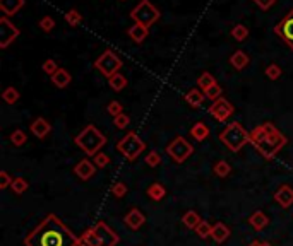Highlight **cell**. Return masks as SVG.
Returning a JSON list of instances; mask_svg holds the SVG:
<instances>
[{"instance_id":"1","label":"cell","mask_w":293,"mask_h":246,"mask_svg":"<svg viewBox=\"0 0 293 246\" xmlns=\"http://www.w3.org/2000/svg\"><path fill=\"white\" fill-rule=\"evenodd\" d=\"M26 246H81V239L57 215H46L24 239Z\"/></svg>"},{"instance_id":"2","label":"cell","mask_w":293,"mask_h":246,"mask_svg":"<svg viewBox=\"0 0 293 246\" xmlns=\"http://www.w3.org/2000/svg\"><path fill=\"white\" fill-rule=\"evenodd\" d=\"M251 144L266 159H272L286 146V137L272 123L266 121L251 130Z\"/></svg>"},{"instance_id":"3","label":"cell","mask_w":293,"mask_h":246,"mask_svg":"<svg viewBox=\"0 0 293 246\" xmlns=\"http://www.w3.org/2000/svg\"><path fill=\"white\" fill-rule=\"evenodd\" d=\"M74 142H76V146L79 147V149H83L87 156L94 157L102 151V147L106 144V137L103 135L102 130L96 129L94 125H87L77 133Z\"/></svg>"},{"instance_id":"4","label":"cell","mask_w":293,"mask_h":246,"mask_svg":"<svg viewBox=\"0 0 293 246\" xmlns=\"http://www.w3.org/2000/svg\"><path fill=\"white\" fill-rule=\"evenodd\" d=\"M220 140L230 151L238 152V151H242V147L251 142V132H247L238 121H233L223 129V132L220 133Z\"/></svg>"},{"instance_id":"5","label":"cell","mask_w":293,"mask_h":246,"mask_svg":"<svg viewBox=\"0 0 293 246\" xmlns=\"http://www.w3.org/2000/svg\"><path fill=\"white\" fill-rule=\"evenodd\" d=\"M146 149L144 140L136 132H129L117 142V151L126 157L127 161H136Z\"/></svg>"},{"instance_id":"6","label":"cell","mask_w":293,"mask_h":246,"mask_svg":"<svg viewBox=\"0 0 293 246\" xmlns=\"http://www.w3.org/2000/svg\"><path fill=\"white\" fill-rule=\"evenodd\" d=\"M160 11L151 4L149 0H141L139 4L130 11V19L134 21V24H143L147 26V28H151L154 22L160 21Z\"/></svg>"},{"instance_id":"7","label":"cell","mask_w":293,"mask_h":246,"mask_svg":"<svg viewBox=\"0 0 293 246\" xmlns=\"http://www.w3.org/2000/svg\"><path fill=\"white\" fill-rule=\"evenodd\" d=\"M122 65H124V62L119 58V55H117L115 52H112V50H105V52L96 58V62H94V67H96L106 79H110L112 76L119 74L120 69H122Z\"/></svg>"},{"instance_id":"8","label":"cell","mask_w":293,"mask_h":246,"mask_svg":"<svg viewBox=\"0 0 293 246\" xmlns=\"http://www.w3.org/2000/svg\"><path fill=\"white\" fill-rule=\"evenodd\" d=\"M167 152H168V156L175 161V163L182 164L192 156V152H194V147H192L190 144L184 139V137L178 135V137H175V139L167 146Z\"/></svg>"},{"instance_id":"9","label":"cell","mask_w":293,"mask_h":246,"mask_svg":"<svg viewBox=\"0 0 293 246\" xmlns=\"http://www.w3.org/2000/svg\"><path fill=\"white\" fill-rule=\"evenodd\" d=\"M19 35H21L19 28H16V26L9 21L7 16H2V18H0V48L2 50L9 48V46L19 38Z\"/></svg>"},{"instance_id":"10","label":"cell","mask_w":293,"mask_h":246,"mask_svg":"<svg viewBox=\"0 0 293 246\" xmlns=\"http://www.w3.org/2000/svg\"><path fill=\"white\" fill-rule=\"evenodd\" d=\"M274 33L283 39V43L290 50H293V9L286 12L281 21L274 26Z\"/></svg>"},{"instance_id":"11","label":"cell","mask_w":293,"mask_h":246,"mask_svg":"<svg viewBox=\"0 0 293 246\" xmlns=\"http://www.w3.org/2000/svg\"><path fill=\"white\" fill-rule=\"evenodd\" d=\"M208 111H209V114L214 118V120H218V121H221V123H223V121H227L228 118L233 114L235 108L231 106L230 101H227L223 96H221L220 99H216V101H213V103H211V106H209V110H208Z\"/></svg>"},{"instance_id":"12","label":"cell","mask_w":293,"mask_h":246,"mask_svg":"<svg viewBox=\"0 0 293 246\" xmlns=\"http://www.w3.org/2000/svg\"><path fill=\"white\" fill-rule=\"evenodd\" d=\"M94 231L98 232V236L102 239V246H117V243H119V239H120L119 234L103 221L98 222V224L94 226Z\"/></svg>"},{"instance_id":"13","label":"cell","mask_w":293,"mask_h":246,"mask_svg":"<svg viewBox=\"0 0 293 246\" xmlns=\"http://www.w3.org/2000/svg\"><path fill=\"white\" fill-rule=\"evenodd\" d=\"M274 202L283 208H288L293 205V188L290 185H281L274 193Z\"/></svg>"},{"instance_id":"14","label":"cell","mask_w":293,"mask_h":246,"mask_svg":"<svg viewBox=\"0 0 293 246\" xmlns=\"http://www.w3.org/2000/svg\"><path fill=\"white\" fill-rule=\"evenodd\" d=\"M94 171H96V164H94L93 161H89V159L79 161V163L74 166V173H76V176L81 178L83 181L89 180V178L94 174Z\"/></svg>"},{"instance_id":"15","label":"cell","mask_w":293,"mask_h":246,"mask_svg":"<svg viewBox=\"0 0 293 246\" xmlns=\"http://www.w3.org/2000/svg\"><path fill=\"white\" fill-rule=\"evenodd\" d=\"M124 222H126V224L129 226L130 229L137 231V229L143 227V226H144V222H146V217H144V214L139 210V208H130V210L127 212L126 217H124Z\"/></svg>"},{"instance_id":"16","label":"cell","mask_w":293,"mask_h":246,"mask_svg":"<svg viewBox=\"0 0 293 246\" xmlns=\"http://www.w3.org/2000/svg\"><path fill=\"white\" fill-rule=\"evenodd\" d=\"M52 132V125H50L48 121L45 120V118L38 116L33 120L31 123V133L35 137H38V139H45L48 133Z\"/></svg>"},{"instance_id":"17","label":"cell","mask_w":293,"mask_h":246,"mask_svg":"<svg viewBox=\"0 0 293 246\" xmlns=\"http://www.w3.org/2000/svg\"><path fill=\"white\" fill-rule=\"evenodd\" d=\"M26 0H0V11L4 16H14L24 7Z\"/></svg>"},{"instance_id":"18","label":"cell","mask_w":293,"mask_h":246,"mask_svg":"<svg viewBox=\"0 0 293 246\" xmlns=\"http://www.w3.org/2000/svg\"><path fill=\"white\" fill-rule=\"evenodd\" d=\"M127 35H129V38L132 39L134 43L141 45V43L147 38V35H149V28H147V26H143V24H134L129 28Z\"/></svg>"},{"instance_id":"19","label":"cell","mask_w":293,"mask_h":246,"mask_svg":"<svg viewBox=\"0 0 293 246\" xmlns=\"http://www.w3.org/2000/svg\"><path fill=\"white\" fill-rule=\"evenodd\" d=\"M249 63H251V58H249V55L244 52V50H237V52L231 53L230 65L233 67L235 70H238V72H240V70H244Z\"/></svg>"},{"instance_id":"20","label":"cell","mask_w":293,"mask_h":246,"mask_svg":"<svg viewBox=\"0 0 293 246\" xmlns=\"http://www.w3.org/2000/svg\"><path fill=\"white\" fill-rule=\"evenodd\" d=\"M52 82H53V86L59 87V89H65V87L72 82V76H70L65 69H59L52 76Z\"/></svg>"},{"instance_id":"21","label":"cell","mask_w":293,"mask_h":246,"mask_svg":"<svg viewBox=\"0 0 293 246\" xmlns=\"http://www.w3.org/2000/svg\"><path fill=\"white\" fill-rule=\"evenodd\" d=\"M211 130L209 127L204 123V121H197V123H194L190 129V135L194 137L197 142H203V140H206L208 137H209Z\"/></svg>"},{"instance_id":"22","label":"cell","mask_w":293,"mask_h":246,"mask_svg":"<svg viewBox=\"0 0 293 246\" xmlns=\"http://www.w3.org/2000/svg\"><path fill=\"white\" fill-rule=\"evenodd\" d=\"M249 224H251L252 227L255 229V231H262L264 227H268L269 217L262 210H255L254 214L249 217Z\"/></svg>"},{"instance_id":"23","label":"cell","mask_w":293,"mask_h":246,"mask_svg":"<svg viewBox=\"0 0 293 246\" xmlns=\"http://www.w3.org/2000/svg\"><path fill=\"white\" fill-rule=\"evenodd\" d=\"M211 238H213L216 243H225L228 238H230V229H228V226L223 224V222H216V224H213Z\"/></svg>"},{"instance_id":"24","label":"cell","mask_w":293,"mask_h":246,"mask_svg":"<svg viewBox=\"0 0 293 246\" xmlns=\"http://www.w3.org/2000/svg\"><path fill=\"white\" fill-rule=\"evenodd\" d=\"M81 246H102V239H100L98 232L94 231V227H91V229H87L86 232H83Z\"/></svg>"},{"instance_id":"25","label":"cell","mask_w":293,"mask_h":246,"mask_svg":"<svg viewBox=\"0 0 293 246\" xmlns=\"http://www.w3.org/2000/svg\"><path fill=\"white\" fill-rule=\"evenodd\" d=\"M204 97H206V94H204L201 89H190V91H187V94H185V101H187L192 108H199L201 104H203Z\"/></svg>"},{"instance_id":"26","label":"cell","mask_w":293,"mask_h":246,"mask_svg":"<svg viewBox=\"0 0 293 246\" xmlns=\"http://www.w3.org/2000/svg\"><path fill=\"white\" fill-rule=\"evenodd\" d=\"M146 193H147V197H149L151 200L160 202V200H163L165 195H167V188H165L161 183H153V185H149V187H147Z\"/></svg>"},{"instance_id":"27","label":"cell","mask_w":293,"mask_h":246,"mask_svg":"<svg viewBox=\"0 0 293 246\" xmlns=\"http://www.w3.org/2000/svg\"><path fill=\"white\" fill-rule=\"evenodd\" d=\"M182 222H184L185 227L194 229V231H195V227H197V226L203 222V219H201V215L197 214L195 210H187L184 214V217H182Z\"/></svg>"},{"instance_id":"28","label":"cell","mask_w":293,"mask_h":246,"mask_svg":"<svg viewBox=\"0 0 293 246\" xmlns=\"http://www.w3.org/2000/svg\"><path fill=\"white\" fill-rule=\"evenodd\" d=\"M63 19H65V22L69 26H72V28H77V26L83 22V14H81L77 9H69V11L65 12V16H63Z\"/></svg>"},{"instance_id":"29","label":"cell","mask_w":293,"mask_h":246,"mask_svg":"<svg viewBox=\"0 0 293 246\" xmlns=\"http://www.w3.org/2000/svg\"><path fill=\"white\" fill-rule=\"evenodd\" d=\"M214 84H216V79H214L213 74H209V72H204L197 77V86H199V89L203 91V93L206 89H209L211 86H214Z\"/></svg>"},{"instance_id":"30","label":"cell","mask_w":293,"mask_h":246,"mask_svg":"<svg viewBox=\"0 0 293 246\" xmlns=\"http://www.w3.org/2000/svg\"><path fill=\"white\" fill-rule=\"evenodd\" d=\"M213 173L216 174L218 178H227L228 174L231 173V166L223 159L216 161V163H214V166H213Z\"/></svg>"},{"instance_id":"31","label":"cell","mask_w":293,"mask_h":246,"mask_svg":"<svg viewBox=\"0 0 293 246\" xmlns=\"http://www.w3.org/2000/svg\"><path fill=\"white\" fill-rule=\"evenodd\" d=\"M108 84H110V87H112L113 91H117V93H119V91H122V89H126V87H127V79L119 72V74H115V76L110 77Z\"/></svg>"},{"instance_id":"32","label":"cell","mask_w":293,"mask_h":246,"mask_svg":"<svg viewBox=\"0 0 293 246\" xmlns=\"http://www.w3.org/2000/svg\"><path fill=\"white\" fill-rule=\"evenodd\" d=\"M231 36H233L235 41H245L249 36V28L244 24H235L231 29Z\"/></svg>"},{"instance_id":"33","label":"cell","mask_w":293,"mask_h":246,"mask_svg":"<svg viewBox=\"0 0 293 246\" xmlns=\"http://www.w3.org/2000/svg\"><path fill=\"white\" fill-rule=\"evenodd\" d=\"M2 97H4V101L7 104H14L19 101V97H21V94H19V91L16 89V87H7V89L2 93Z\"/></svg>"},{"instance_id":"34","label":"cell","mask_w":293,"mask_h":246,"mask_svg":"<svg viewBox=\"0 0 293 246\" xmlns=\"http://www.w3.org/2000/svg\"><path fill=\"white\" fill-rule=\"evenodd\" d=\"M29 183L24 180V178H14V181H12L11 185V190L14 191L16 195H22L26 190H28Z\"/></svg>"},{"instance_id":"35","label":"cell","mask_w":293,"mask_h":246,"mask_svg":"<svg viewBox=\"0 0 293 246\" xmlns=\"http://www.w3.org/2000/svg\"><path fill=\"white\" fill-rule=\"evenodd\" d=\"M211 231H213V224H209L208 221H203L195 227V232H197V236H199L201 239L211 238Z\"/></svg>"},{"instance_id":"36","label":"cell","mask_w":293,"mask_h":246,"mask_svg":"<svg viewBox=\"0 0 293 246\" xmlns=\"http://www.w3.org/2000/svg\"><path fill=\"white\" fill-rule=\"evenodd\" d=\"M26 140H28V137H26V133L22 132L21 129L14 130V132L11 133V144H12V146L21 147V146H24V144H26Z\"/></svg>"},{"instance_id":"37","label":"cell","mask_w":293,"mask_h":246,"mask_svg":"<svg viewBox=\"0 0 293 246\" xmlns=\"http://www.w3.org/2000/svg\"><path fill=\"white\" fill-rule=\"evenodd\" d=\"M38 26L42 28L43 33H50V31H53V29H55V19L50 18V16H45V18L40 19Z\"/></svg>"},{"instance_id":"38","label":"cell","mask_w":293,"mask_h":246,"mask_svg":"<svg viewBox=\"0 0 293 246\" xmlns=\"http://www.w3.org/2000/svg\"><path fill=\"white\" fill-rule=\"evenodd\" d=\"M283 70L279 65H276V63H271V65L266 67V76H268V79L271 80H278L279 77H281Z\"/></svg>"},{"instance_id":"39","label":"cell","mask_w":293,"mask_h":246,"mask_svg":"<svg viewBox=\"0 0 293 246\" xmlns=\"http://www.w3.org/2000/svg\"><path fill=\"white\" fill-rule=\"evenodd\" d=\"M204 94H206L208 99L216 101V99H220V97H221V94H223V89H221L220 84H214V86H211L209 89L204 91Z\"/></svg>"},{"instance_id":"40","label":"cell","mask_w":293,"mask_h":246,"mask_svg":"<svg viewBox=\"0 0 293 246\" xmlns=\"http://www.w3.org/2000/svg\"><path fill=\"white\" fill-rule=\"evenodd\" d=\"M129 123H130V118H129V114H126V113H122V114H119V116L113 118V125H115V129H119V130L127 129Z\"/></svg>"},{"instance_id":"41","label":"cell","mask_w":293,"mask_h":246,"mask_svg":"<svg viewBox=\"0 0 293 246\" xmlns=\"http://www.w3.org/2000/svg\"><path fill=\"white\" fill-rule=\"evenodd\" d=\"M106 111H108L110 116L115 118V116H119V114L124 113V108H122V104H120L119 101H110L108 106H106Z\"/></svg>"},{"instance_id":"42","label":"cell","mask_w":293,"mask_h":246,"mask_svg":"<svg viewBox=\"0 0 293 246\" xmlns=\"http://www.w3.org/2000/svg\"><path fill=\"white\" fill-rule=\"evenodd\" d=\"M93 163L96 164V168H100V170H103V168H106L110 164V157L106 156L105 152H98L96 156L93 157Z\"/></svg>"},{"instance_id":"43","label":"cell","mask_w":293,"mask_h":246,"mask_svg":"<svg viewBox=\"0 0 293 246\" xmlns=\"http://www.w3.org/2000/svg\"><path fill=\"white\" fill-rule=\"evenodd\" d=\"M112 193H113V197H117V198H124L127 195V185L122 183V181H117V183L112 187Z\"/></svg>"},{"instance_id":"44","label":"cell","mask_w":293,"mask_h":246,"mask_svg":"<svg viewBox=\"0 0 293 246\" xmlns=\"http://www.w3.org/2000/svg\"><path fill=\"white\" fill-rule=\"evenodd\" d=\"M160 163H161V156H160V152H158V151H151V152H147V156H146V164H147V166L156 168Z\"/></svg>"},{"instance_id":"45","label":"cell","mask_w":293,"mask_h":246,"mask_svg":"<svg viewBox=\"0 0 293 246\" xmlns=\"http://www.w3.org/2000/svg\"><path fill=\"white\" fill-rule=\"evenodd\" d=\"M12 181H14V178H11V174H9L7 171H0V188H2V190L11 187Z\"/></svg>"},{"instance_id":"46","label":"cell","mask_w":293,"mask_h":246,"mask_svg":"<svg viewBox=\"0 0 293 246\" xmlns=\"http://www.w3.org/2000/svg\"><path fill=\"white\" fill-rule=\"evenodd\" d=\"M43 70H45L46 74H48L50 77L53 76V74L59 70V65L55 63V60H52V58H48V60H45V63H43Z\"/></svg>"},{"instance_id":"47","label":"cell","mask_w":293,"mask_h":246,"mask_svg":"<svg viewBox=\"0 0 293 246\" xmlns=\"http://www.w3.org/2000/svg\"><path fill=\"white\" fill-rule=\"evenodd\" d=\"M254 4L257 5L261 11H269V9L276 4V0H254Z\"/></svg>"},{"instance_id":"48","label":"cell","mask_w":293,"mask_h":246,"mask_svg":"<svg viewBox=\"0 0 293 246\" xmlns=\"http://www.w3.org/2000/svg\"><path fill=\"white\" fill-rule=\"evenodd\" d=\"M261 245H262L261 241H257V239H254V241H251V245H249V246H261Z\"/></svg>"},{"instance_id":"49","label":"cell","mask_w":293,"mask_h":246,"mask_svg":"<svg viewBox=\"0 0 293 246\" xmlns=\"http://www.w3.org/2000/svg\"><path fill=\"white\" fill-rule=\"evenodd\" d=\"M261 246H272V245H271V243H262Z\"/></svg>"}]
</instances>
